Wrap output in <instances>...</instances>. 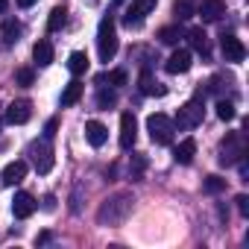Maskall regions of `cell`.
Returning a JSON list of instances; mask_svg holds the SVG:
<instances>
[{
    "label": "cell",
    "mask_w": 249,
    "mask_h": 249,
    "mask_svg": "<svg viewBox=\"0 0 249 249\" xmlns=\"http://www.w3.org/2000/svg\"><path fill=\"white\" fill-rule=\"evenodd\" d=\"M132 208H135V196H132V191H114L111 196H106L103 202H100V208H97V223L100 226H123L129 220V214H132Z\"/></svg>",
    "instance_id": "6da1fadb"
},
{
    "label": "cell",
    "mask_w": 249,
    "mask_h": 249,
    "mask_svg": "<svg viewBox=\"0 0 249 249\" xmlns=\"http://www.w3.org/2000/svg\"><path fill=\"white\" fill-rule=\"evenodd\" d=\"M97 53H100V62H106V65L117 56V27H114L111 15H103V21L97 27Z\"/></svg>",
    "instance_id": "7a4b0ae2"
},
{
    "label": "cell",
    "mask_w": 249,
    "mask_h": 249,
    "mask_svg": "<svg viewBox=\"0 0 249 249\" xmlns=\"http://www.w3.org/2000/svg\"><path fill=\"white\" fill-rule=\"evenodd\" d=\"M202 117H205V100H202V94H199V97L188 100V103L179 108V114H176V120H173V126L188 132V129L199 126V123H202Z\"/></svg>",
    "instance_id": "3957f363"
},
{
    "label": "cell",
    "mask_w": 249,
    "mask_h": 249,
    "mask_svg": "<svg viewBox=\"0 0 249 249\" xmlns=\"http://www.w3.org/2000/svg\"><path fill=\"white\" fill-rule=\"evenodd\" d=\"M147 132H150L153 144L170 147L173 144V135H176V126H173V120L167 114H150L147 117Z\"/></svg>",
    "instance_id": "277c9868"
},
{
    "label": "cell",
    "mask_w": 249,
    "mask_h": 249,
    "mask_svg": "<svg viewBox=\"0 0 249 249\" xmlns=\"http://www.w3.org/2000/svg\"><path fill=\"white\" fill-rule=\"evenodd\" d=\"M243 156H246V144H243V138H240L237 132H229L226 141L220 144V164H223V167H234Z\"/></svg>",
    "instance_id": "5b68a950"
},
{
    "label": "cell",
    "mask_w": 249,
    "mask_h": 249,
    "mask_svg": "<svg viewBox=\"0 0 249 249\" xmlns=\"http://www.w3.org/2000/svg\"><path fill=\"white\" fill-rule=\"evenodd\" d=\"M30 159H33V167L44 176L53 170L56 159H53V147H50V138H41V141H33L30 144Z\"/></svg>",
    "instance_id": "8992f818"
},
{
    "label": "cell",
    "mask_w": 249,
    "mask_h": 249,
    "mask_svg": "<svg viewBox=\"0 0 249 249\" xmlns=\"http://www.w3.org/2000/svg\"><path fill=\"white\" fill-rule=\"evenodd\" d=\"M153 9H156V0H132L129 9L123 12V24H126V27H141L144 18H147Z\"/></svg>",
    "instance_id": "52a82bcc"
},
{
    "label": "cell",
    "mask_w": 249,
    "mask_h": 249,
    "mask_svg": "<svg viewBox=\"0 0 249 249\" xmlns=\"http://www.w3.org/2000/svg\"><path fill=\"white\" fill-rule=\"evenodd\" d=\"M135 138H138V120L132 111H123L120 114V147L123 150L135 147Z\"/></svg>",
    "instance_id": "ba28073f"
},
{
    "label": "cell",
    "mask_w": 249,
    "mask_h": 249,
    "mask_svg": "<svg viewBox=\"0 0 249 249\" xmlns=\"http://www.w3.org/2000/svg\"><path fill=\"white\" fill-rule=\"evenodd\" d=\"M220 50H223L226 62H234V65H237V62L246 59V47H243V41H240L237 36H231V33H229V36L223 33V38H220Z\"/></svg>",
    "instance_id": "9c48e42d"
},
{
    "label": "cell",
    "mask_w": 249,
    "mask_h": 249,
    "mask_svg": "<svg viewBox=\"0 0 249 249\" xmlns=\"http://www.w3.org/2000/svg\"><path fill=\"white\" fill-rule=\"evenodd\" d=\"M196 15L205 24H217L226 15V3H223V0H199V3H196Z\"/></svg>",
    "instance_id": "30bf717a"
},
{
    "label": "cell",
    "mask_w": 249,
    "mask_h": 249,
    "mask_svg": "<svg viewBox=\"0 0 249 249\" xmlns=\"http://www.w3.org/2000/svg\"><path fill=\"white\" fill-rule=\"evenodd\" d=\"M30 117H33V103L30 100H15L6 108V123H12V126H24Z\"/></svg>",
    "instance_id": "8fae6325"
},
{
    "label": "cell",
    "mask_w": 249,
    "mask_h": 249,
    "mask_svg": "<svg viewBox=\"0 0 249 249\" xmlns=\"http://www.w3.org/2000/svg\"><path fill=\"white\" fill-rule=\"evenodd\" d=\"M191 65H194L191 50L179 47V50H173V56L164 62V71H167V73H188V71H191Z\"/></svg>",
    "instance_id": "7c38bea8"
},
{
    "label": "cell",
    "mask_w": 249,
    "mask_h": 249,
    "mask_svg": "<svg viewBox=\"0 0 249 249\" xmlns=\"http://www.w3.org/2000/svg\"><path fill=\"white\" fill-rule=\"evenodd\" d=\"M36 208H38V202H36V196H33V194H27V191L15 194V199H12V214H15L18 220L33 217V214H36Z\"/></svg>",
    "instance_id": "4fadbf2b"
},
{
    "label": "cell",
    "mask_w": 249,
    "mask_h": 249,
    "mask_svg": "<svg viewBox=\"0 0 249 249\" xmlns=\"http://www.w3.org/2000/svg\"><path fill=\"white\" fill-rule=\"evenodd\" d=\"M138 82H141V94H144V97H164V94H167V88L153 76L150 68L141 71V79H138Z\"/></svg>",
    "instance_id": "5bb4252c"
},
{
    "label": "cell",
    "mask_w": 249,
    "mask_h": 249,
    "mask_svg": "<svg viewBox=\"0 0 249 249\" xmlns=\"http://www.w3.org/2000/svg\"><path fill=\"white\" fill-rule=\"evenodd\" d=\"M27 176V161H12V164H6L3 167V173H0V182H3L6 188H12V185H18L21 179Z\"/></svg>",
    "instance_id": "9a60e30c"
},
{
    "label": "cell",
    "mask_w": 249,
    "mask_h": 249,
    "mask_svg": "<svg viewBox=\"0 0 249 249\" xmlns=\"http://www.w3.org/2000/svg\"><path fill=\"white\" fill-rule=\"evenodd\" d=\"M85 138H88L91 147H103V144L108 141V129L103 126L100 120H88V123H85Z\"/></svg>",
    "instance_id": "2e32d148"
},
{
    "label": "cell",
    "mask_w": 249,
    "mask_h": 249,
    "mask_svg": "<svg viewBox=\"0 0 249 249\" xmlns=\"http://www.w3.org/2000/svg\"><path fill=\"white\" fill-rule=\"evenodd\" d=\"M188 41H191V47H194L199 56H205V59H208L211 47H208V36H205V30H202V27H191V30H188Z\"/></svg>",
    "instance_id": "e0dca14e"
},
{
    "label": "cell",
    "mask_w": 249,
    "mask_h": 249,
    "mask_svg": "<svg viewBox=\"0 0 249 249\" xmlns=\"http://www.w3.org/2000/svg\"><path fill=\"white\" fill-rule=\"evenodd\" d=\"M33 59H36V65H38V68L53 65V44H50L47 38H38V41H36V47H33Z\"/></svg>",
    "instance_id": "ac0fdd59"
},
{
    "label": "cell",
    "mask_w": 249,
    "mask_h": 249,
    "mask_svg": "<svg viewBox=\"0 0 249 249\" xmlns=\"http://www.w3.org/2000/svg\"><path fill=\"white\" fill-rule=\"evenodd\" d=\"M82 91H85V85H82L79 79L68 82V85H65V91H62V108L76 106V103H79V97H82Z\"/></svg>",
    "instance_id": "d6986e66"
},
{
    "label": "cell",
    "mask_w": 249,
    "mask_h": 249,
    "mask_svg": "<svg viewBox=\"0 0 249 249\" xmlns=\"http://www.w3.org/2000/svg\"><path fill=\"white\" fill-rule=\"evenodd\" d=\"M194 156H196V141H194V138H185V141L173 150L176 164H191V161H194Z\"/></svg>",
    "instance_id": "ffe728a7"
},
{
    "label": "cell",
    "mask_w": 249,
    "mask_h": 249,
    "mask_svg": "<svg viewBox=\"0 0 249 249\" xmlns=\"http://www.w3.org/2000/svg\"><path fill=\"white\" fill-rule=\"evenodd\" d=\"M21 33H24V27H21L18 21H3V30H0V38H3V47H12V44H18Z\"/></svg>",
    "instance_id": "44dd1931"
},
{
    "label": "cell",
    "mask_w": 249,
    "mask_h": 249,
    "mask_svg": "<svg viewBox=\"0 0 249 249\" xmlns=\"http://www.w3.org/2000/svg\"><path fill=\"white\" fill-rule=\"evenodd\" d=\"M173 15L176 21H191L196 15V0H173Z\"/></svg>",
    "instance_id": "7402d4cb"
},
{
    "label": "cell",
    "mask_w": 249,
    "mask_h": 249,
    "mask_svg": "<svg viewBox=\"0 0 249 249\" xmlns=\"http://www.w3.org/2000/svg\"><path fill=\"white\" fill-rule=\"evenodd\" d=\"M97 85H114V88H120V85H126L129 82V76H126V71H123V68H117V71H111V73H100L97 79H94Z\"/></svg>",
    "instance_id": "603a6c76"
},
{
    "label": "cell",
    "mask_w": 249,
    "mask_h": 249,
    "mask_svg": "<svg viewBox=\"0 0 249 249\" xmlns=\"http://www.w3.org/2000/svg\"><path fill=\"white\" fill-rule=\"evenodd\" d=\"M65 24H68V9H65V6H56V9L50 12V18H47V30H50V33H59Z\"/></svg>",
    "instance_id": "cb8c5ba5"
},
{
    "label": "cell",
    "mask_w": 249,
    "mask_h": 249,
    "mask_svg": "<svg viewBox=\"0 0 249 249\" xmlns=\"http://www.w3.org/2000/svg\"><path fill=\"white\" fill-rule=\"evenodd\" d=\"M68 68H71V73H73V76H82V73L88 71V56H85L82 50L71 53V59H68Z\"/></svg>",
    "instance_id": "d4e9b609"
},
{
    "label": "cell",
    "mask_w": 249,
    "mask_h": 249,
    "mask_svg": "<svg viewBox=\"0 0 249 249\" xmlns=\"http://www.w3.org/2000/svg\"><path fill=\"white\" fill-rule=\"evenodd\" d=\"M179 38H182V27H179V24L159 30V41H161V44H170V47H173V44H179Z\"/></svg>",
    "instance_id": "484cf974"
},
{
    "label": "cell",
    "mask_w": 249,
    "mask_h": 249,
    "mask_svg": "<svg viewBox=\"0 0 249 249\" xmlns=\"http://www.w3.org/2000/svg\"><path fill=\"white\" fill-rule=\"evenodd\" d=\"M144 167H147V159H144L141 153H135V156H132V161H129V179H132V182H138V179L144 176Z\"/></svg>",
    "instance_id": "4316f807"
},
{
    "label": "cell",
    "mask_w": 249,
    "mask_h": 249,
    "mask_svg": "<svg viewBox=\"0 0 249 249\" xmlns=\"http://www.w3.org/2000/svg\"><path fill=\"white\" fill-rule=\"evenodd\" d=\"M226 82H229V76L226 73H217V76H211V82H208V94H214V97H223V91H226Z\"/></svg>",
    "instance_id": "83f0119b"
},
{
    "label": "cell",
    "mask_w": 249,
    "mask_h": 249,
    "mask_svg": "<svg viewBox=\"0 0 249 249\" xmlns=\"http://www.w3.org/2000/svg\"><path fill=\"white\" fill-rule=\"evenodd\" d=\"M117 103V94L114 91H106V85H100V94H97V106L100 108H111Z\"/></svg>",
    "instance_id": "f1b7e54d"
},
{
    "label": "cell",
    "mask_w": 249,
    "mask_h": 249,
    "mask_svg": "<svg viewBox=\"0 0 249 249\" xmlns=\"http://www.w3.org/2000/svg\"><path fill=\"white\" fill-rule=\"evenodd\" d=\"M15 82H18V85H24V88H27V85H33V82H36L33 68H18V71H15Z\"/></svg>",
    "instance_id": "f546056e"
},
{
    "label": "cell",
    "mask_w": 249,
    "mask_h": 249,
    "mask_svg": "<svg viewBox=\"0 0 249 249\" xmlns=\"http://www.w3.org/2000/svg\"><path fill=\"white\" fill-rule=\"evenodd\" d=\"M202 188H205V194H220V191H226V179H220V176H208Z\"/></svg>",
    "instance_id": "4dcf8cb0"
},
{
    "label": "cell",
    "mask_w": 249,
    "mask_h": 249,
    "mask_svg": "<svg viewBox=\"0 0 249 249\" xmlns=\"http://www.w3.org/2000/svg\"><path fill=\"white\" fill-rule=\"evenodd\" d=\"M217 117H220V120H234V106H231L229 100H220V103H217Z\"/></svg>",
    "instance_id": "1f68e13d"
},
{
    "label": "cell",
    "mask_w": 249,
    "mask_h": 249,
    "mask_svg": "<svg viewBox=\"0 0 249 249\" xmlns=\"http://www.w3.org/2000/svg\"><path fill=\"white\" fill-rule=\"evenodd\" d=\"M234 202H237V211H240V217H249V196H246V194H240Z\"/></svg>",
    "instance_id": "d6a6232c"
},
{
    "label": "cell",
    "mask_w": 249,
    "mask_h": 249,
    "mask_svg": "<svg viewBox=\"0 0 249 249\" xmlns=\"http://www.w3.org/2000/svg\"><path fill=\"white\" fill-rule=\"evenodd\" d=\"M56 129H59V120H47V123H44V138H53Z\"/></svg>",
    "instance_id": "836d02e7"
},
{
    "label": "cell",
    "mask_w": 249,
    "mask_h": 249,
    "mask_svg": "<svg viewBox=\"0 0 249 249\" xmlns=\"http://www.w3.org/2000/svg\"><path fill=\"white\" fill-rule=\"evenodd\" d=\"M53 208H56V196L47 194V196H44V211H53Z\"/></svg>",
    "instance_id": "e575fe53"
},
{
    "label": "cell",
    "mask_w": 249,
    "mask_h": 249,
    "mask_svg": "<svg viewBox=\"0 0 249 249\" xmlns=\"http://www.w3.org/2000/svg\"><path fill=\"white\" fill-rule=\"evenodd\" d=\"M33 3H38V0H18V6H21V9H30Z\"/></svg>",
    "instance_id": "d590c367"
},
{
    "label": "cell",
    "mask_w": 249,
    "mask_h": 249,
    "mask_svg": "<svg viewBox=\"0 0 249 249\" xmlns=\"http://www.w3.org/2000/svg\"><path fill=\"white\" fill-rule=\"evenodd\" d=\"M6 9H9V0H0V15H3Z\"/></svg>",
    "instance_id": "8d00e7d4"
},
{
    "label": "cell",
    "mask_w": 249,
    "mask_h": 249,
    "mask_svg": "<svg viewBox=\"0 0 249 249\" xmlns=\"http://www.w3.org/2000/svg\"><path fill=\"white\" fill-rule=\"evenodd\" d=\"M114 3H123V0H114Z\"/></svg>",
    "instance_id": "74e56055"
}]
</instances>
